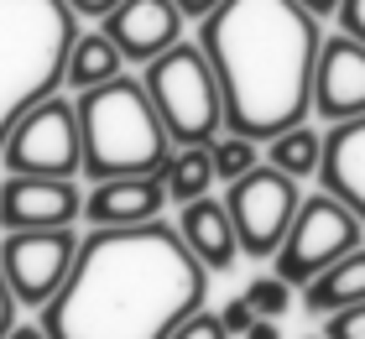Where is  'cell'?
I'll return each mask as SVG.
<instances>
[{"instance_id":"9","label":"cell","mask_w":365,"mask_h":339,"mask_svg":"<svg viewBox=\"0 0 365 339\" xmlns=\"http://www.w3.org/2000/svg\"><path fill=\"white\" fill-rule=\"evenodd\" d=\"M78 225L63 230H6L0 235V271L21 308H47L78 261Z\"/></svg>"},{"instance_id":"1","label":"cell","mask_w":365,"mask_h":339,"mask_svg":"<svg viewBox=\"0 0 365 339\" xmlns=\"http://www.w3.org/2000/svg\"><path fill=\"white\" fill-rule=\"evenodd\" d=\"M209 271L182 246L178 225L89 230L63 293L42 308L47 339H168L204 308Z\"/></svg>"},{"instance_id":"24","label":"cell","mask_w":365,"mask_h":339,"mask_svg":"<svg viewBox=\"0 0 365 339\" xmlns=\"http://www.w3.org/2000/svg\"><path fill=\"white\" fill-rule=\"evenodd\" d=\"M220 318H225V334H230V339H245V334H251V324H256V308H251L245 293H240V298H230L225 308H220Z\"/></svg>"},{"instance_id":"22","label":"cell","mask_w":365,"mask_h":339,"mask_svg":"<svg viewBox=\"0 0 365 339\" xmlns=\"http://www.w3.org/2000/svg\"><path fill=\"white\" fill-rule=\"evenodd\" d=\"M168 339H230V334H225V318H220V308H198V313H188V318H182V324H178Z\"/></svg>"},{"instance_id":"14","label":"cell","mask_w":365,"mask_h":339,"mask_svg":"<svg viewBox=\"0 0 365 339\" xmlns=\"http://www.w3.org/2000/svg\"><path fill=\"white\" fill-rule=\"evenodd\" d=\"M324 193L350 203V214L365 225V115L360 121H339L324 131V162H319Z\"/></svg>"},{"instance_id":"5","label":"cell","mask_w":365,"mask_h":339,"mask_svg":"<svg viewBox=\"0 0 365 339\" xmlns=\"http://www.w3.org/2000/svg\"><path fill=\"white\" fill-rule=\"evenodd\" d=\"M146 94L168 126L173 146H209L225 131V94L214 79V63L198 42H178L162 58L146 63Z\"/></svg>"},{"instance_id":"19","label":"cell","mask_w":365,"mask_h":339,"mask_svg":"<svg viewBox=\"0 0 365 339\" xmlns=\"http://www.w3.org/2000/svg\"><path fill=\"white\" fill-rule=\"evenodd\" d=\"M267 162L277 167V173H287V178H319V162H324V131H313L308 121L303 126H292V131H282L277 141H267Z\"/></svg>"},{"instance_id":"23","label":"cell","mask_w":365,"mask_h":339,"mask_svg":"<svg viewBox=\"0 0 365 339\" xmlns=\"http://www.w3.org/2000/svg\"><path fill=\"white\" fill-rule=\"evenodd\" d=\"M319 339H365V303H350V308L329 313Z\"/></svg>"},{"instance_id":"26","label":"cell","mask_w":365,"mask_h":339,"mask_svg":"<svg viewBox=\"0 0 365 339\" xmlns=\"http://www.w3.org/2000/svg\"><path fill=\"white\" fill-rule=\"evenodd\" d=\"M16 308H21V303H16L11 282H6V271H0V339H6V334L16 329Z\"/></svg>"},{"instance_id":"15","label":"cell","mask_w":365,"mask_h":339,"mask_svg":"<svg viewBox=\"0 0 365 339\" xmlns=\"http://www.w3.org/2000/svg\"><path fill=\"white\" fill-rule=\"evenodd\" d=\"M178 235L193 251V261L204 271H230L240 261V241H235V219H230L225 198H193L178 214Z\"/></svg>"},{"instance_id":"13","label":"cell","mask_w":365,"mask_h":339,"mask_svg":"<svg viewBox=\"0 0 365 339\" xmlns=\"http://www.w3.org/2000/svg\"><path fill=\"white\" fill-rule=\"evenodd\" d=\"M168 209V188L162 178H110L94 183L84 193V219L94 230H130V225H152Z\"/></svg>"},{"instance_id":"10","label":"cell","mask_w":365,"mask_h":339,"mask_svg":"<svg viewBox=\"0 0 365 339\" xmlns=\"http://www.w3.org/2000/svg\"><path fill=\"white\" fill-rule=\"evenodd\" d=\"M84 219L78 178H0V230H63Z\"/></svg>"},{"instance_id":"3","label":"cell","mask_w":365,"mask_h":339,"mask_svg":"<svg viewBox=\"0 0 365 339\" xmlns=\"http://www.w3.org/2000/svg\"><path fill=\"white\" fill-rule=\"evenodd\" d=\"M78 105V136H84V178H162L173 157V136L162 126L141 79H110L99 89H84Z\"/></svg>"},{"instance_id":"30","label":"cell","mask_w":365,"mask_h":339,"mask_svg":"<svg viewBox=\"0 0 365 339\" xmlns=\"http://www.w3.org/2000/svg\"><path fill=\"white\" fill-rule=\"evenodd\" d=\"M245 339H282V329H277V318H256Z\"/></svg>"},{"instance_id":"28","label":"cell","mask_w":365,"mask_h":339,"mask_svg":"<svg viewBox=\"0 0 365 339\" xmlns=\"http://www.w3.org/2000/svg\"><path fill=\"white\" fill-rule=\"evenodd\" d=\"M173 6H178L182 16H198V21H204L209 11H220V6H225V0H173Z\"/></svg>"},{"instance_id":"7","label":"cell","mask_w":365,"mask_h":339,"mask_svg":"<svg viewBox=\"0 0 365 339\" xmlns=\"http://www.w3.org/2000/svg\"><path fill=\"white\" fill-rule=\"evenodd\" d=\"M0 173L11 178H78L84 173V136H78L73 99L47 94L11 126L6 146H0Z\"/></svg>"},{"instance_id":"29","label":"cell","mask_w":365,"mask_h":339,"mask_svg":"<svg viewBox=\"0 0 365 339\" xmlns=\"http://www.w3.org/2000/svg\"><path fill=\"white\" fill-rule=\"evenodd\" d=\"M303 11H313V16H339V6L344 0H297Z\"/></svg>"},{"instance_id":"18","label":"cell","mask_w":365,"mask_h":339,"mask_svg":"<svg viewBox=\"0 0 365 339\" xmlns=\"http://www.w3.org/2000/svg\"><path fill=\"white\" fill-rule=\"evenodd\" d=\"M214 157H209V146H178L168 167H162V188H168V203H193V198H209L214 188Z\"/></svg>"},{"instance_id":"27","label":"cell","mask_w":365,"mask_h":339,"mask_svg":"<svg viewBox=\"0 0 365 339\" xmlns=\"http://www.w3.org/2000/svg\"><path fill=\"white\" fill-rule=\"evenodd\" d=\"M63 6H68L73 16H99V21H105V16L120 6V0H63Z\"/></svg>"},{"instance_id":"16","label":"cell","mask_w":365,"mask_h":339,"mask_svg":"<svg viewBox=\"0 0 365 339\" xmlns=\"http://www.w3.org/2000/svg\"><path fill=\"white\" fill-rule=\"evenodd\" d=\"M350 303H365V246L350 251L344 261H334L319 282L303 287V308L313 318H329V313L350 308Z\"/></svg>"},{"instance_id":"12","label":"cell","mask_w":365,"mask_h":339,"mask_svg":"<svg viewBox=\"0 0 365 339\" xmlns=\"http://www.w3.org/2000/svg\"><path fill=\"white\" fill-rule=\"evenodd\" d=\"M178 31H182V11L173 0H120V6L105 16V37L120 47V58H130V63L162 58L168 47H178Z\"/></svg>"},{"instance_id":"25","label":"cell","mask_w":365,"mask_h":339,"mask_svg":"<svg viewBox=\"0 0 365 339\" xmlns=\"http://www.w3.org/2000/svg\"><path fill=\"white\" fill-rule=\"evenodd\" d=\"M339 26L365 42V0H344V6H339Z\"/></svg>"},{"instance_id":"11","label":"cell","mask_w":365,"mask_h":339,"mask_svg":"<svg viewBox=\"0 0 365 339\" xmlns=\"http://www.w3.org/2000/svg\"><path fill=\"white\" fill-rule=\"evenodd\" d=\"M313 115L329 126L360 121L365 115V42L350 31H334L319 47V68H313Z\"/></svg>"},{"instance_id":"2","label":"cell","mask_w":365,"mask_h":339,"mask_svg":"<svg viewBox=\"0 0 365 339\" xmlns=\"http://www.w3.org/2000/svg\"><path fill=\"white\" fill-rule=\"evenodd\" d=\"M198 47L225 94V131L261 146L313 115L324 31L297 0H225L204 16Z\"/></svg>"},{"instance_id":"17","label":"cell","mask_w":365,"mask_h":339,"mask_svg":"<svg viewBox=\"0 0 365 339\" xmlns=\"http://www.w3.org/2000/svg\"><path fill=\"white\" fill-rule=\"evenodd\" d=\"M120 68H125L120 47H115L105 31H84V37H73V47H68V63H63V84L84 94V89H99V84L120 79Z\"/></svg>"},{"instance_id":"8","label":"cell","mask_w":365,"mask_h":339,"mask_svg":"<svg viewBox=\"0 0 365 339\" xmlns=\"http://www.w3.org/2000/svg\"><path fill=\"white\" fill-rule=\"evenodd\" d=\"M303 193H297V178L277 173V167H251L245 178H235L225 188V209L235 219V241H240V256L251 261H267L277 256V246L287 241L292 230V214Z\"/></svg>"},{"instance_id":"6","label":"cell","mask_w":365,"mask_h":339,"mask_svg":"<svg viewBox=\"0 0 365 339\" xmlns=\"http://www.w3.org/2000/svg\"><path fill=\"white\" fill-rule=\"evenodd\" d=\"M360 246H365V225L350 214V203H339L334 193H308L297 203L292 230H287V241L277 246L272 266L287 287H308Z\"/></svg>"},{"instance_id":"21","label":"cell","mask_w":365,"mask_h":339,"mask_svg":"<svg viewBox=\"0 0 365 339\" xmlns=\"http://www.w3.org/2000/svg\"><path fill=\"white\" fill-rule=\"evenodd\" d=\"M245 303L256 308V318H282L292 308V287L272 271V277H256L251 287H245Z\"/></svg>"},{"instance_id":"4","label":"cell","mask_w":365,"mask_h":339,"mask_svg":"<svg viewBox=\"0 0 365 339\" xmlns=\"http://www.w3.org/2000/svg\"><path fill=\"white\" fill-rule=\"evenodd\" d=\"M78 16L63 0H0V146L11 126L63 84Z\"/></svg>"},{"instance_id":"31","label":"cell","mask_w":365,"mask_h":339,"mask_svg":"<svg viewBox=\"0 0 365 339\" xmlns=\"http://www.w3.org/2000/svg\"><path fill=\"white\" fill-rule=\"evenodd\" d=\"M6 339H47V329H42V324H16Z\"/></svg>"},{"instance_id":"20","label":"cell","mask_w":365,"mask_h":339,"mask_svg":"<svg viewBox=\"0 0 365 339\" xmlns=\"http://www.w3.org/2000/svg\"><path fill=\"white\" fill-rule=\"evenodd\" d=\"M209 157H214V178L225 183H235V178H245L251 167H261V157H256V141H245V136H220V141H209Z\"/></svg>"}]
</instances>
